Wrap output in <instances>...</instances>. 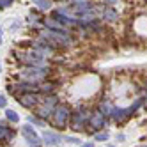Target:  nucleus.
<instances>
[{"mask_svg":"<svg viewBox=\"0 0 147 147\" xmlns=\"http://www.w3.org/2000/svg\"><path fill=\"white\" fill-rule=\"evenodd\" d=\"M57 105H59V98L53 96V94H48L45 99L39 101V105L36 107V113L34 115H36V117H39L41 121H46V119L51 117V113L55 112Z\"/></svg>","mask_w":147,"mask_h":147,"instance_id":"nucleus-1","label":"nucleus"},{"mask_svg":"<svg viewBox=\"0 0 147 147\" xmlns=\"http://www.w3.org/2000/svg\"><path fill=\"white\" fill-rule=\"evenodd\" d=\"M69 119H71V110H69V107H67V105H60V103L57 105L55 112L51 113V117H50L51 126L57 128V129H66L67 126H69Z\"/></svg>","mask_w":147,"mask_h":147,"instance_id":"nucleus-2","label":"nucleus"},{"mask_svg":"<svg viewBox=\"0 0 147 147\" xmlns=\"http://www.w3.org/2000/svg\"><path fill=\"white\" fill-rule=\"evenodd\" d=\"M22 76L23 80H27V82H41L43 78H46L48 76V69L46 67H41V66H27L23 71H22Z\"/></svg>","mask_w":147,"mask_h":147,"instance_id":"nucleus-3","label":"nucleus"},{"mask_svg":"<svg viewBox=\"0 0 147 147\" xmlns=\"http://www.w3.org/2000/svg\"><path fill=\"white\" fill-rule=\"evenodd\" d=\"M87 121H89V113L83 112V110H76V112H71L69 126H71L73 131H82L87 126Z\"/></svg>","mask_w":147,"mask_h":147,"instance_id":"nucleus-4","label":"nucleus"},{"mask_svg":"<svg viewBox=\"0 0 147 147\" xmlns=\"http://www.w3.org/2000/svg\"><path fill=\"white\" fill-rule=\"evenodd\" d=\"M87 126H89V131L92 133H98L99 129H105V126H107V115L103 112H94L89 115V121H87Z\"/></svg>","mask_w":147,"mask_h":147,"instance_id":"nucleus-5","label":"nucleus"},{"mask_svg":"<svg viewBox=\"0 0 147 147\" xmlns=\"http://www.w3.org/2000/svg\"><path fill=\"white\" fill-rule=\"evenodd\" d=\"M41 36H43L45 39H48V41H55L57 45H67V43H71V37L66 32H60V30H46V32H43Z\"/></svg>","mask_w":147,"mask_h":147,"instance_id":"nucleus-6","label":"nucleus"},{"mask_svg":"<svg viewBox=\"0 0 147 147\" xmlns=\"http://www.w3.org/2000/svg\"><path fill=\"white\" fill-rule=\"evenodd\" d=\"M39 94L37 92H25V94H20L18 96V103L25 108H36L39 105Z\"/></svg>","mask_w":147,"mask_h":147,"instance_id":"nucleus-7","label":"nucleus"},{"mask_svg":"<svg viewBox=\"0 0 147 147\" xmlns=\"http://www.w3.org/2000/svg\"><path fill=\"white\" fill-rule=\"evenodd\" d=\"M22 62L27 66H43L45 55H41L37 50H32V51H27V53L22 55Z\"/></svg>","mask_w":147,"mask_h":147,"instance_id":"nucleus-8","label":"nucleus"},{"mask_svg":"<svg viewBox=\"0 0 147 147\" xmlns=\"http://www.w3.org/2000/svg\"><path fill=\"white\" fill-rule=\"evenodd\" d=\"M22 135L25 136V140L30 144V145H32V147H37L39 144H41V138H39V135L34 131V128H32V126H23V128H22Z\"/></svg>","mask_w":147,"mask_h":147,"instance_id":"nucleus-9","label":"nucleus"},{"mask_svg":"<svg viewBox=\"0 0 147 147\" xmlns=\"http://www.w3.org/2000/svg\"><path fill=\"white\" fill-rule=\"evenodd\" d=\"M135 113V110L129 107V108H115L113 107V110H112V117H113V121L115 122H122V121H126L128 117H131V115Z\"/></svg>","mask_w":147,"mask_h":147,"instance_id":"nucleus-10","label":"nucleus"},{"mask_svg":"<svg viewBox=\"0 0 147 147\" xmlns=\"http://www.w3.org/2000/svg\"><path fill=\"white\" fill-rule=\"evenodd\" d=\"M43 140H45L46 144H50V145H57V144L62 140V136H60L59 133H53V131H45V133H43Z\"/></svg>","mask_w":147,"mask_h":147,"instance_id":"nucleus-11","label":"nucleus"},{"mask_svg":"<svg viewBox=\"0 0 147 147\" xmlns=\"http://www.w3.org/2000/svg\"><path fill=\"white\" fill-rule=\"evenodd\" d=\"M13 136H14V131L11 128L0 124V142H9V140H13Z\"/></svg>","mask_w":147,"mask_h":147,"instance_id":"nucleus-12","label":"nucleus"},{"mask_svg":"<svg viewBox=\"0 0 147 147\" xmlns=\"http://www.w3.org/2000/svg\"><path fill=\"white\" fill-rule=\"evenodd\" d=\"M103 18L107 20V22H117V20H119V14H117V11H115V9L107 7V9L103 11Z\"/></svg>","mask_w":147,"mask_h":147,"instance_id":"nucleus-13","label":"nucleus"},{"mask_svg":"<svg viewBox=\"0 0 147 147\" xmlns=\"http://www.w3.org/2000/svg\"><path fill=\"white\" fill-rule=\"evenodd\" d=\"M53 90H55V85H53V83L45 82V83H41V85H39V92H43V94H51Z\"/></svg>","mask_w":147,"mask_h":147,"instance_id":"nucleus-14","label":"nucleus"},{"mask_svg":"<svg viewBox=\"0 0 147 147\" xmlns=\"http://www.w3.org/2000/svg\"><path fill=\"white\" fill-rule=\"evenodd\" d=\"M112 110H113V107H112V105L107 101V103H101L99 105V112H103L105 115H107V117H108V115L112 113Z\"/></svg>","mask_w":147,"mask_h":147,"instance_id":"nucleus-15","label":"nucleus"},{"mask_svg":"<svg viewBox=\"0 0 147 147\" xmlns=\"http://www.w3.org/2000/svg\"><path fill=\"white\" fill-rule=\"evenodd\" d=\"M34 2L37 4L39 9H43V11H48V9L51 7V0H34Z\"/></svg>","mask_w":147,"mask_h":147,"instance_id":"nucleus-16","label":"nucleus"},{"mask_svg":"<svg viewBox=\"0 0 147 147\" xmlns=\"http://www.w3.org/2000/svg\"><path fill=\"white\" fill-rule=\"evenodd\" d=\"M5 117L11 121V122H18V121H20V115H18L14 110H5Z\"/></svg>","mask_w":147,"mask_h":147,"instance_id":"nucleus-17","label":"nucleus"},{"mask_svg":"<svg viewBox=\"0 0 147 147\" xmlns=\"http://www.w3.org/2000/svg\"><path fill=\"white\" fill-rule=\"evenodd\" d=\"M94 138H96V140H99V142H105V140H108V131L96 133V135H94Z\"/></svg>","mask_w":147,"mask_h":147,"instance_id":"nucleus-18","label":"nucleus"},{"mask_svg":"<svg viewBox=\"0 0 147 147\" xmlns=\"http://www.w3.org/2000/svg\"><path fill=\"white\" fill-rule=\"evenodd\" d=\"M13 4V0H0V9H5Z\"/></svg>","mask_w":147,"mask_h":147,"instance_id":"nucleus-19","label":"nucleus"},{"mask_svg":"<svg viewBox=\"0 0 147 147\" xmlns=\"http://www.w3.org/2000/svg\"><path fill=\"white\" fill-rule=\"evenodd\" d=\"M28 122H34V124H37V126L43 124V121H39V117H28Z\"/></svg>","mask_w":147,"mask_h":147,"instance_id":"nucleus-20","label":"nucleus"},{"mask_svg":"<svg viewBox=\"0 0 147 147\" xmlns=\"http://www.w3.org/2000/svg\"><path fill=\"white\" fill-rule=\"evenodd\" d=\"M5 105H7L5 96H2V94H0V108H5Z\"/></svg>","mask_w":147,"mask_h":147,"instance_id":"nucleus-21","label":"nucleus"},{"mask_svg":"<svg viewBox=\"0 0 147 147\" xmlns=\"http://www.w3.org/2000/svg\"><path fill=\"white\" fill-rule=\"evenodd\" d=\"M103 2H105V4H108V5H113V4H117L119 0H103Z\"/></svg>","mask_w":147,"mask_h":147,"instance_id":"nucleus-22","label":"nucleus"},{"mask_svg":"<svg viewBox=\"0 0 147 147\" xmlns=\"http://www.w3.org/2000/svg\"><path fill=\"white\" fill-rule=\"evenodd\" d=\"M83 147H92V142H90V144H85V145H83Z\"/></svg>","mask_w":147,"mask_h":147,"instance_id":"nucleus-23","label":"nucleus"},{"mask_svg":"<svg viewBox=\"0 0 147 147\" xmlns=\"http://www.w3.org/2000/svg\"><path fill=\"white\" fill-rule=\"evenodd\" d=\"M140 147H147V145H140Z\"/></svg>","mask_w":147,"mask_h":147,"instance_id":"nucleus-24","label":"nucleus"},{"mask_svg":"<svg viewBox=\"0 0 147 147\" xmlns=\"http://www.w3.org/2000/svg\"><path fill=\"white\" fill-rule=\"evenodd\" d=\"M0 34H2V28H0Z\"/></svg>","mask_w":147,"mask_h":147,"instance_id":"nucleus-25","label":"nucleus"},{"mask_svg":"<svg viewBox=\"0 0 147 147\" xmlns=\"http://www.w3.org/2000/svg\"><path fill=\"white\" fill-rule=\"evenodd\" d=\"M0 43H2V39H0Z\"/></svg>","mask_w":147,"mask_h":147,"instance_id":"nucleus-26","label":"nucleus"},{"mask_svg":"<svg viewBox=\"0 0 147 147\" xmlns=\"http://www.w3.org/2000/svg\"><path fill=\"white\" fill-rule=\"evenodd\" d=\"M145 85H147V83H145Z\"/></svg>","mask_w":147,"mask_h":147,"instance_id":"nucleus-27","label":"nucleus"}]
</instances>
